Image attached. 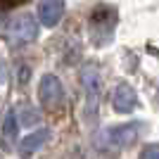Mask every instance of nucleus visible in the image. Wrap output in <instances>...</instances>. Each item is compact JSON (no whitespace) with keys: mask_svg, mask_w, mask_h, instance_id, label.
<instances>
[{"mask_svg":"<svg viewBox=\"0 0 159 159\" xmlns=\"http://www.w3.org/2000/svg\"><path fill=\"white\" fill-rule=\"evenodd\" d=\"M38 98L45 109H57L64 102V88L55 74H45L38 83Z\"/></svg>","mask_w":159,"mask_h":159,"instance_id":"f257e3e1","label":"nucleus"},{"mask_svg":"<svg viewBox=\"0 0 159 159\" xmlns=\"http://www.w3.org/2000/svg\"><path fill=\"white\" fill-rule=\"evenodd\" d=\"M38 36V21L31 14H21L12 21L10 26V43L14 45H21V43H31L33 38Z\"/></svg>","mask_w":159,"mask_h":159,"instance_id":"f03ea898","label":"nucleus"},{"mask_svg":"<svg viewBox=\"0 0 159 159\" xmlns=\"http://www.w3.org/2000/svg\"><path fill=\"white\" fill-rule=\"evenodd\" d=\"M81 83L86 88V95L90 100V116H95V109H98V100H100V71L95 64H88L81 69Z\"/></svg>","mask_w":159,"mask_h":159,"instance_id":"7ed1b4c3","label":"nucleus"},{"mask_svg":"<svg viewBox=\"0 0 159 159\" xmlns=\"http://www.w3.org/2000/svg\"><path fill=\"white\" fill-rule=\"evenodd\" d=\"M140 131V124H124V126H112L105 131V143L112 147H126L135 143Z\"/></svg>","mask_w":159,"mask_h":159,"instance_id":"20e7f679","label":"nucleus"},{"mask_svg":"<svg viewBox=\"0 0 159 159\" xmlns=\"http://www.w3.org/2000/svg\"><path fill=\"white\" fill-rule=\"evenodd\" d=\"M112 105L116 112H133L135 109V105H138V95H135V90H133L128 83H119V86L114 88V95H112Z\"/></svg>","mask_w":159,"mask_h":159,"instance_id":"39448f33","label":"nucleus"},{"mask_svg":"<svg viewBox=\"0 0 159 159\" xmlns=\"http://www.w3.org/2000/svg\"><path fill=\"white\" fill-rule=\"evenodd\" d=\"M64 17V2L62 0H43L38 5V19L45 26H57Z\"/></svg>","mask_w":159,"mask_h":159,"instance_id":"423d86ee","label":"nucleus"},{"mask_svg":"<svg viewBox=\"0 0 159 159\" xmlns=\"http://www.w3.org/2000/svg\"><path fill=\"white\" fill-rule=\"evenodd\" d=\"M48 140H50V131H48V128H40V131L26 135V138L19 143V157H21V159H29L33 152H38L40 147L48 143Z\"/></svg>","mask_w":159,"mask_h":159,"instance_id":"0eeeda50","label":"nucleus"},{"mask_svg":"<svg viewBox=\"0 0 159 159\" xmlns=\"http://www.w3.org/2000/svg\"><path fill=\"white\" fill-rule=\"evenodd\" d=\"M2 138L5 140L17 138V119H14V112H7L5 119H2Z\"/></svg>","mask_w":159,"mask_h":159,"instance_id":"6e6552de","label":"nucleus"},{"mask_svg":"<svg viewBox=\"0 0 159 159\" xmlns=\"http://www.w3.org/2000/svg\"><path fill=\"white\" fill-rule=\"evenodd\" d=\"M38 119L40 116L33 107H24V109H21V124H24V126H31V124H36Z\"/></svg>","mask_w":159,"mask_h":159,"instance_id":"1a4fd4ad","label":"nucleus"},{"mask_svg":"<svg viewBox=\"0 0 159 159\" xmlns=\"http://www.w3.org/2000/svg\"><path fill=\"white\" fill-rule=\"evenodd\" d=\"M140 159H159V145L152 143V145H147L143 152H140Z\"/></svg>","mask_w":159,"mask_h":159,"instance_id":"9d476101","label":"nucleus"},{"mask_svg":"<svg viewBox=\"0 0 159 159\" xmlns=\"http://www.w3.org/2000/svg\"><path fill=\"white\" fill-rule=\"evenodd\" d=\"M26 74H29V69H21V71H19V83L26 81Z\"/></svg>","mask_w":159,"mask_h":159,"instance_id":"9b49d317","label":"nucleus"}]
</instances>
